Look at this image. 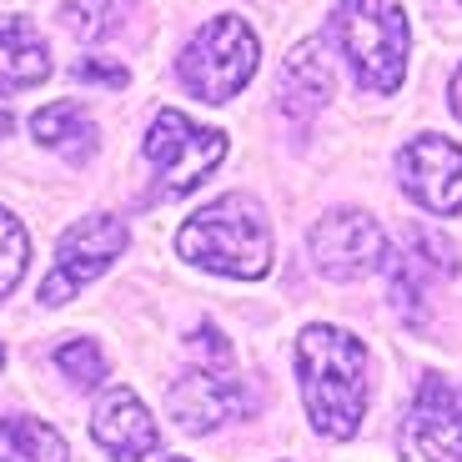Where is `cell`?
Returning <instances> with one entry per match:
<instances>
[{"label": "cell", "instance_id": "6da1fadb", "mask_svg": "<svg viewBox=\"0 0 462 462\" xmlns=\"http://www.w3.org/2000/svg\"><path fill=\"white\" fill-rule=\"evenodd\" d=\"M301 402L322 438H352L367 412V346L342 327H307L297 337Z\"/></svg>", "mask_w": 462, "mask_h": 462}, {"label": "cell", "instance_id": "7a4b0ae2", "mask_svg": "<svg viewBox=\"0 0 462 462\" xmlns=\"http://www.w3.org/2000/svg\"><path fill=\"white\" fill-rule=\"evenodd\" d=\"M176 252H181V262L217 272V277H266L272 272V226H266L262 201L246 197V191L217 197L176 231Z\"/></svg>", "mask_w": 462, "mask_h": 462}, {"label": "cell", "instance_id": "3957f363", "mask_svg": "<svg viewBox=\"0 0 462 462\" xmlns=\"http://www.w3.org/2000/svg\"><path fill=\"white\" fill-rule=\"evenodd\" d=\"M332 41L362 91L393 96L407 70V21L393 0H342L332 11Z\"/></svg>", "mask_w": 462, "mask_h": 462}, {"label": "cell", "instance_id": "277c9868", "mask_svg": "<svg viewBox=\"0 0 462 462\" xmlns=\"http://www.w3.org/2000/svg\"><path fill=\"white\" fill-rule=\"evenodd\" d=\"M256 60H262V46H256L252 25L242 15H217L186 41L176 70H181V86L197 101L226 106L246 91V81L256 76Z\"/></svg>", "mask_w": 462, "mask_h": 462}, {"label": "cell", "instance_id": "5b68a950", "mask_svg": "<svg viewBox=\"0 0 462 462\" xmlns=\"http://www.w3.org/2000/svg\"><path fill=\"white\" fill-rule=\"evenodd\" d=\"M146 162L156 166V191H151V201L186 197V191H197L226 162V136L211 126H197L191 116L166 106V111H156V121L146 131Z\"/></svg>", "mask_w": 462, "mask_h": 462}, {"label": "cell", "instance_id": "8992f818", "mask_svg": "<svg viewBox=\"0 0 462 462\" xmlns=\"http://www.w3.org/2000/svg\"><path fill=\"white\" fill-rule=\"evenodd\" d=\"M126 242L131 236H126V221L121 217H106V211L101 217H81L66 236H60L56 266H51V277L41 282V301H46V307H66L76 291L91 287L106 266L126 252Z\"/></svg>", "mask_w": 462, "mask_h": 462}, {"label": "cell", "instance_id": "52a82bcc", "mask_svg": "<svg viewBox=\"0 0 462 462\" xmlns=\"http://www.w3.org/2000/svg\"><path fill=\"white\" fill-rule=\"evenodd\" d=\"M402 462H462V387L448 377H422L397 432Z\"/></svg>", "mask_w": 462, "mask_h": 462}, {"label": "cell", "instance_id": "ba28073f", "mask_svg": "<svg viewBox=\"0 0 462 462\" xmlns=\"http://www.w3.org/2000/svg\"><path fill=\"white\" fill-rule=\"evenodd\" d=\"M307 246H312L317 272H322V277H332V282L372 277V272H377V266H387V256H393V252H387V231H382L367 211H357V207L327 211V217L312 226Z\"/></svg>", "mask_w": 462, "mask_h": 462}, {"label": "cell", "instance_id": "9c48e42d", "mask_svg": "<svg viewBox=\"0 0 462 462\" xmlns=\"http://www.w3.org/2000/svg\"><path fill=\"white\" fill-rule=\"evenodd\" d=\"M397 181L432 217H457L462 211V146H452L448 136L407 141L397 151Z\"/></svg>", "mask_w": 462, "mask_h": 462}, {"label": "cell", "instance_id": "30bf717a", "mask_svg": "<svg viewBox=\"0 0 462 462\" xmlns=\"http://www.w3.org/2000/svg\"><path fill=\"white\" fill-rule=\"evenodd\" d=\"M171 422L181 432H211L221 422H236L256 407V397L246 393V382H236L226 367H191L166 397Z\"/></svg>", "mask_w": 462, "mask_h": 462}, {"label": "cell", "instance_id": "8fae6325", "mask_svg": "<svg viewBox=\"0 0 462 462\" xmlns=\"http://www.w3.org/2000/svg\"><path fill=\"white\" fill-rule=\"evenodd\" d=\"M457 272V252L442 242L438 231H412L402 252L387 256V287H393V307L407 322H422V301L432 297L442 277Z\"/></svg>", "mask_w": 462, "mask_h": 462}, {"label": "cell", "instance_id": "7c38bea8", "mask_svg": "<svg viewBox=\"0 0 462 462\" xmlns=\"http://www.w3.org/2000/svg\"><path fill=\"white\" fill-rule=\"evenodd\" d=\"M91 432L116 462H151L162 448V428L151 422L146 402L131 387H111L91 412Z\"/></svg>", "mask_w": 462, "mask_h": 462}, {"label": "cell", "instance_id": "4fadbf2b", "mask_svg": "<svg viewBox=\"0 0 462 462\" xmlns=\"http://www.w3.org/2000/svg\"><path fill=\"white\" fill-rule=\"evenodd\" d=\"M332 86H337V76H332V60H327L322 41H301L287 56V66H282L277 101L291 121H307V116H317L332 101Z\"/></svg>", "mask_w": 462, "mask_h": 462}, {"label": "cell", "instance_id": "5bb4252c", "mask_svg": "<svg viewBox=\"0 0 462 462\" xmlns=\"http://www.w3.org/2000/svg\"><path fill=\"white\" fill-rule=\"evenodd\" d=\"M51 76V46L25 15H0V91H31Z\"/></svg>", "mask_w": 462, "mask_h": 462}, {"label": "cell", "instance_id": "9a60e30c", "mask_svg": "<svg viewBox=\"0 0 462 462\" xmlns=\"http://www.w3.org/2000/svg\"><path fill=\"white\" fill-rule=\"evenodd\" d=\"M31 136L41 141V146H51L56 156H66V162H91L96 146H101V131H96V121L86 116V106L76 101H56L46 106V111L31 116Z\"/></svg>", "mask_w": 462, "mask_h": 462}, {"label": "cell", "instance_id": "2e32d148", "mask_svg": "<svg viewBox=\"0 0 462 462\" xmlns=\"http://www.w3.org/2000/svg\"><path fill=\"white\" fill-rule=\"evenodd\" d=\"M0 462H70V452L41 417H0Z\"/></svg>", "mask_w": 462, "mask_h": 462}, {"label": "cell", "instance_id": "e0dca14e", "mask_svg": "<svg viewBox=\"0 0 462 462\" xmlns=\"http://www.w3.org/2000/svg\"><path fill=\"white\" fill-rule=\"evenodd\" d=\"M136 0H66L60 5V25L81 41H106L111 31H121Z\"/></svg>", "mask_w": 462, "mask_h": 462}, {"label": "cell", "instance_id": "ac0fdd59", "mask_svg": "<svg viewBox=\"0 0 462 462\" xmlns=\"http://www.w3.org/2000/svg\"><path fill=\"white\" fill-rule=\"evenodd\" d=\"M56 367L66 372V382H76V387H101L106 382V352L96 342H86V337H70V342L56 346Z\"/></svg>", "mask_w": 462, "mask_h": 462}, {"label": "cell", "instance_id": "d6986e66", "mask_svg": "<svg viewBox=\"0 0 462 462\" xmlns=\"http://www.w3.org/2000/svg\"><path fill=\"white\" fill-rule=\"evenodd\" d=\"M25 262H31V236L25 226L0 207V301L15 291V282L25 277Z\"/></svg>", "mask_w": 462, "mask_h": 462}, {"label": "cell", "instance_id": "ffe728a7", "mask_svg": "<svg viewBox=\"0 0 462 462\" xmlns=\"http://www.w3.org/2000/svg\"><path fill=\"white\" fill-rule=\"evenodd\" d=\"M191 352L201 357V367H231V346L226 337L217 332V327H197V337H191Z\"/></svg>", "mask_w": 462, "mask_h": 462}, {"label": "cell", "instance_id": "44dd1931", "mask_svg": "<svg viewBox=\"0 0 462 462\" xmlns=\"http://www.w3.org/2000/svg\"><path fill=\"white\" fill-rule=\"evenodd\" d=\"M70 76H76V81H96V86H116V91L131 81L126 66H116V60H76Z\"/></svg>", "mask_w": 462, "mask_h": 462}, {"label": "cell", "instance_id": "7402d4cb", "mask_svg": "<svg viewBox=\"0 0 462 462\" xmlns=\"http://www.w3.org/2000/svg\"><path fill=\"white\" fill-rule=\"evenodd\" d=\"M11 126H15V116H11V106H5V101H0V141H5V136H11Z\"/></svg>", "mask_w": 462, "mask_h": 462}, {"label": "cell", "instance_id": "603a6c76", "mask_svg": "<svg viewBox=\"0 0 462 462\" xmlns=\"http://www.w3.org/2000/svg\"><path fill=\"white\" fill-rule=\"evenodd\" d=\"M452 111L462 116V66H457V76H452Z\"/></svg>", "mask_w": 462, "mask_h": 462}, {"label": "cell", "instance_id": "cb8c5ba5", "mask_svg": "<svg viewBox=\"0 0 462 462\" xmlns=\"http://www.w3.org/2000/svg\"><path fill=\"white\" fill-rule=\"evenodd\" d=\"M166 462H191V457H166Z\"/></svg>", "mask_w": 462, "mask_h": 462}, {"label": "cell", "instance_id": "d4e9b609", "mask_svg": "<svg viewBox=\"0 0 462 462\" xmlns=\"http://www.w3.org/2000/svg\"><path fill=\"white\" fill-rule=\"evenodd\" d=\"M0 367H5V346H0Z\"/></svg>", "mask_w": 462, "mask_h": 462}]
</instances>
